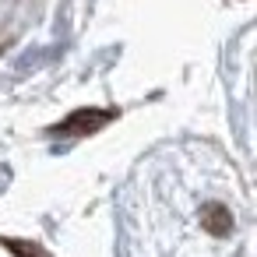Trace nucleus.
<instances>
[{"instance_id": "nucleus-1", "label": "nucleus", "mask_w": 257, "mask_h": 257, "mask_svg": "<svg viewBox=\"0 0 257 257\" xmlns=\"http://www.w3.org/2000/svg\"><path fill=\"white\" fill-rule=\"evenodd\" d=\"M8 246L11 250H18V257H46L39 246H32V243H18V239H8Z\"/></svg>"}]
</instances>
